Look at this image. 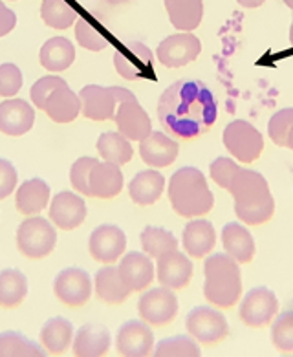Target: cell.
Listing matches in <instances>:
<instances>
[{
	"label": "cell",
	"instance_id": "f6af8a7d",
	"mask_svg": "<svg viewBox=\"0 0 293 357\" xmlns=\"http://www.w3.org/2000/svg\"><path fill=\"white\" fill-rule=\"evenodd\" d=\"M64 84H66V81L63 77H59V75H46V77L39 79L29 90V96H31V101H33L35 107L44 108V103H46L50 93L59 89V86H64Z\"/></svg>",
	"mask_w": 293,
	"mask_h": 357
},
{
	"label": "cell",
	"instance_id": "ab89813d",
	"mask_svg": "<svg viewBox=\"0 0 293 357\" xmlns=\"http://www.w3.org/2000/svg\"><path fill=\"white\" fill-rule=\"evenodd\" d=\"M75 39L79 46L90 50V52H101L108 46V39L93 24H90L87 19L77 17V24H75Z\"/></svg>",
	"mask_w": 293,
	"mask_h": 357
},
{
	"label": "cell",
	"instance_id": "7c38bea8",
	"mask_svg": "<svg viewBox=\"0 0 293 357\" xmlns=\"http://www.w3.org/2000/svg\"><path fill=\"white\" fill-rule=\"evenodd\" d=\"M277 312L278 301L273 291L259 286V288L249 289L244 295V301L240 303L239 315L244 321V324L251 328H259L271 323Z\"/></svg>",
	"mask_w": 293,
	"mask_h": 357
},
{
	"label": "cell",
	"instance_id": "52a82bcc",
	"mask_svg": "<svg viewBox=\"0 0 293 357\" xmlns=\"http://www.w3.org/2000/svg\"><path fill=\"white\" fill-rule=\"evenodd\" d=\"M137 312L142 321L152 326H163L174 321L178 313V298L171 288H154L149 289L140 297Z\"/></svg>",
	"mask_w": 293,
	"mask_h": 357
},
{
	"label": "cell",
	"instance_id": "7a4b0ae2",
	"mask_svg": "<svg viewBox=\"0 0 293 357\" xmlns=\"http://www.w3.org/2000/svg\"><path fill=\"white\" fill-rule=\"evenodd\" d=\"M230 192L234 200V213L244 224L260 225L273 216V195L260 172L240 169L231 181Z\"/></svg>",
	"mask_w": 293,
	"mask_h": 357
},
{
	"label": "cell",
	"instance_id": "2e32d148",
	"mask_svg": "<svg viewBox=\"0 0 293 357\" xmlns=\"http://www.w3.org/2000/svg\"><path fill=\"white\" fill-rule=\"evenodd\" d=\"M193 279V262L178 250L167 251L158 259V280L171 289H183Z\"/></svg>",
	"mask_w": 293,
	"mask_h": 357
},
{
	"label": "cell",
	"instance_id": "8fae6325",
	"mask_svg": "<svg viewBox=\"0 0 293 357\" xmlns=\"http://www.w3.org/2000/svg\"><path fill=\"white\" fill-rule=\"evenodd\" d=\"M200 39L189 31H183V33L171 35L161 40L156 50V57L167 68H181L193 63L200 55Z\"/></svg>",
	"mask_w": 293,
	"mask_h": 357
},
{
	"label": "cell",
	"instance_id": "b9f144b4",
	"mask_svg": "<svg viewBox=\"0 0 293 357\" xmlns=\"http://www.w3.org/2000/svg\"><path fill=\"white\" fill-rule=\"evenodd\" d=\"M239 171H240L239 163L233 162V160H230V158H225V156L216 158L215 162L209 165V174L211 178H213V181H215L216 185L222 187V189H225V191H230L231 181H233L234 174H236Z\"/></svg>",
	"mask_w": 293,
	"mask_h": 357
},
{
	"label": "cell",
	"instance_id": "f1b7e54d",
	"mask_svg": "<svg viewBox=\"0 0 293 357\" xmlns=\"http://www.w3.org/2000/svg\"><path fill=\"white\" fill-rule=\"evenodd\" d=\"M93 286H96V294L101 298L103 303L107 304H121L128 298V295L132 294L130 289L127 288V284L123 282L121 275H119V269L112 264H107L105 268H101L96 273V280H93Z\"/></svg>",
	"mask_w": 293,
	"mask_h": 357
},
{
	"label": "cell",
	"instance_id": "e575fe53",
	"mask_svg": "<svg viewBox=\"0 0 293 357\" xmlns=\"http://www.w3.org/2000/svg\"><path fill=\"white\" fill-rule=\"evenodd\" d=\"M140 240H142L143 251L151 259H160L163 253L178 248V240L171 231L163 229V227H154V225H146Z\"/></svg>",
	"mask_w": 293,
	"mask_h": 357
},
{
	"label": "cell",
	"instance_id": "44dd1931",
	"mask_svg": "<svg viewBox=\"0 0 293 357\" xmlns=\"http://www.w3.org/2000/svg\"><path fill=\"white\" fill-rule=\"evenodd\" d=\"M88 189L90 196L101 200H108L119 195L123 189V172L119 165L112 162L96 163L88 176Z\"/></svg>",
	"mask_w": 293,
	"mask_h": 357
},
{
	"label": "cell",
	"instance_id": "ba28073f",
	"mask_svg": "<svg viewBox=\"0 0 293 357\" xmlns=\"http://www.w3.org/2000/svg\"><path fill=\"white\" fill-rule=\"evenodd\" d=\"M186 326L189 335L202 344H215L230 333L224 315L209 306H196L195 310H190L186 319Z\"/></svg>",
	"mask_w": 293,
	"mask_h": 357
},
{
	"label": "cell",
	"instance_id": "836d02e7",
	"mask_svg": "<svg viewBox=\"0 0 293 357\" xmlns=\"http://www.w3.org/2000/svg\"><path fill=\"white\" fill-rule=\"evenodd\" d=\"M98 151L105 162H112L116 165H125L132 160L130 139L123 136L121 132H105L98 139Z\"/></svg>",
	"mask_w": 293,
	"mask_h": 357
},
{
	"label": "cell",
	"instance_id": "d6a6232c",
	"mask_svg": "<svg viewBox=\"0 0 293 357\" xmlns=\"http://www.w3.org/2000/svg\"><path fill=\"white\" fill-rule=\"evenodd\" d=\"M28 294V280L19 269L0 271V306L15 308L24 301Z\"/></svg>",
	"mask_w": 293,
	"mask_h": 357
},
{
	"label": "cell",
	"instance_id": "484cf974",
	"mask_svg": "<svg viewBox=\"0 0 293 357\" xmlns=\"http://www.w3.org/2000/svg\"><path fill=\"white\" fill-rule=\"evenodd\" d=\"M43 110L48 114L52 121L70 123L81 112V99L73 90H70L68 84H64L50 93Z\"/></svg>",
	"mask_w": 293,
	"mask_h": 357
},
{
	"label": "cell",
	"instance_id": "d6986e66",
	"mask_svg": "<svg viewBox=\"0 0 293 357\" xmlns=\"http://www.w3.org/2000/svg\"><path fill=\"white\" fill-rule=\"evenodd\" d=\"M117 269H119L123 282L127 284L130 291H143L154 280V264L146 253L130 251L123 257Z\"/></svg>",
	"mask_w": 293,
	"mask_h": 357
},
{
	"label": "cell",
	"instance_id": "8d00e7d4",
	"mask_svg": "<svg viewBox=\"0 0 293 357\" xmlns=\"http://www.w3.org/2000/svg\"><path fill=\"white\" fill-rule=\"evenodd\" d=\"M40 17L44 24L54 30H66L77 20V13L66 0H43Z\"/></svg>",
	"mask_w": 293,
	"mask_h": 357
},
{
	"label": "cell",
	"instance_id": "f35d334b",
	"mask_svg": "<svg viewBox=\"0 0 293 357\" xmlns=\"http://www.w3.org/2000/svg\"><path fill=\"white\" fill-rule=\"evenodd\" d=\"M271 342L280 352H293V310L283 312L273 321Z\"/></svg>",
	"mask_w": 293,
	"mask_h": 357
},
{
	"label": "cell",
	"instance_id": "277c9868",
	"mask_svg": "<svg viewBox=\"0 0 293 357\" xmlns=\"http://www.w3.org/2000/svg\"><path fill=\"white\" fill-rule=\"evenodd\" d=\"M204 295L218 308H231L242 295L239 262L227 253H215L204 264Z\"/></svg>",
	"mask_w": 293,
	"mask_h": 357
},
{
	"label": "cell",
	"instance_id": "816d5d0a",
	"mask_svg": "<svg viewBox=\"0 0 293 357\" xmlns=\"http://www.w3.org/2000/svg\"><path fill=\"white\" fill-rule=\"evenodd\" d=\"M286 147H288V149H292V151H293V128H292V130H290V136H288V145H286Z\"/></svg>",
	"mask_w": 293,
	"mask_h": 357
},
{
	"label": "cell",
	"instance_id": "8992f818",
	"mask_svg": "<svg viewBox=\"0 0 293 357\" xmlns=\"http://www.w3.org/2000/svg\"><path fill=\"white\" fill-rule=\"evenodd\" d=\"M224 147L234 160L251 163L259 160L264 151V137L251 123L234 119L224 128Z\"/></svg>",
	"mask_w": 293,
	"mask_h": 357
},
{
	"label": "cell",
	"instance_id": "6da1fadb",
	"mask_svg": "<svg viewBox=\"0 0 293 357\" xmlns=\"http://www.w3.org/2000/svg\"><path fill=\"white\" fill-rule=\"evenodd\" d=\"M215 96L202 81L180 79L161 93L158 118L167 134L176 139H195L216 121Z\"/></svg>",
	"mask_w": 293,
	"mask_h": 357
},
{
	"label": "cell",
	"instance_id": "f5cc1de1",
	"mask_svg": "<svg viewBox=\"0 0 293 357\" xmlns=\"http://www.w3.org/2000/svg\"><path fill=\"white\" fill-rule=\"evenodd\" d=\"M284 4L288 6L290 10H292V11H293V0H284Z\"/></svg>",
	"mask_w": 293,
	"mask_h": 357
},
{
	"label": "cell",
	"instance_id": "f546056e",
	"mask_svg": "<svg viewBox=\"0 0 293 357\" xmlns=\"http://www.w3.org/2000/svg\"><path fill=\"white\" fill-rule=\"evenodd\" d=\"M171 24L180 31H193L204 19V0H163Z\"/></svg>",
	"mask_w": 293,
	"mask_h": 357
},
{
	"label": "cell",
	"instance_id": "f907efd6",
	"mask_svg": "<svg viewBox=\"0 0 293 357\" xmlns=\"http://www.w3.org/2000/svg\"><path fill=\"white\" fill-rule=\"evenodd\" d=\"M105 2H108V4H112V6H117V4H125V2H128V0H105Z\"/></svg>",
	"mask_w": 293,
	"mask_h": 357
},
{
	"label": "cell",
	"instance_id": "4316f807",
	"mask_svg": "<svg viewBox=\"0 0 293 357\" xmlns=\"http://www.w3.org/2000/svg\"><path fill=\"white\" fill-rule=\"evenodd\" d=\"M50 200V185L40 178H31L26 180L22 185L17 189L15 196V206L17 211L26 216H33L48 206Z\"/></svg>",
	"mask_w": 293,
	"mask_h": 357
},
{
	"label": "cell",
	"instance_id": "bcb514c9",
	"mask_svg": "<svg viewBox=\"0 0 293 357\" xmlns=\"http://www.w3.org/2000/svg\"><path fill=\"white\" fill-rule=\"evenodd\" d=\"M17 189V171L8 160L0 158V200H4Z\"/></svg>",
	"mask_w": 293,
	"mask_h": 357
},
{
	"label": "cell",
	"instance_id": "cb8c5ba5",
	"mask_svg": "<svg viewBox=\"0 0 293 357\" xmlns=\"http://www.w3.org/2000/svg\"><path fill=\"white\" fill-rule=\"evenodd\" d=\"M181 242H183V248L190 257L202 259L207 253H211L216 244L215 225L209 220H204V218L190 220L183 229Z\"/></svg>",
	"mask_w": 293,
	"mask_h": 357
},
{
	"label": "cell",
	"instance_id": "ac0fdd59",
	"mask_svg": "<svg viewBox=\"0 0 293 357\" xmlns=\"http://www.w3.org/2000/svg\"><path fill=\"white\" fill-rule=\"evenodd\" d=\"M35 123L33 107L24 99H8L0 103V132L24 136Z\"/></svg>",
	"mask_w": 293,
	"mask_h": 357
},
{
	"label": "cell",
	"instance_id": "5bb4252c",
	"mask_svg": "<svg viewBox=\"0 0 293 357\" xmlns=\"http://www.w3.org/2000/svg\"><path fill=\"white\" fill-rule=\"evenodd\" d=\"M116 348L119 356L145 357L154 350V333L145 321H127L117 330Z\"/></svg>",
	"mask_w": 293,
	"mask_h": 357
},
{
	"label": "cell",
	"instance_id": "681fc988",
	"mask_svg": "<svg viewBox=\"0 0 293 357\" xmlns=\"http://www.w3.org/2000/svg\"><path fill=\"white\" fill-rule=\"evenodd\" d=\"M240 6H244V8H259L262 6L266 0H236Z\"/></svg>",
	"mask_w": 293,
	"mask_h": 357
},
{
	"label": "cell",
	"instance_id": "83f0119b",
	"mask_svg": "<svg viewBox=\"0 0 293 357\" xmlns=\"http://www.w3.org/2000/svg\"><path fill=\"white\" fill-rule=\"evenodd\" d=\"M165 189V178L158 171H142L132 178L128 185V195L137 206H152L160 200Z\"/></svg>",
	"mask_w": 293,
	"mask_h": 357
},
{
	"label": "cell",
	"instance_id": "c3c4849f",
	"mask_svg": "<svg viewBox=\"0 0 293 357\" xmlns=\"http://www.w3.org/2000/svg\"><path fill=\"white\" fill-rule=\"evenodd\" d=\"M112 93L116 98L117 103H127V101H136V96L127 89H121V86H112Z\"/></svg>",
	"mask_w": 293,
	"mask_h": 357
},
{
	"label": "cell",
	"instance_id": "603a6c76",
	"mask_svg": "<svg viewBox=\"0 0 293 357\" xmlns=\"http://www.w3.org/2000/svg\"><path fill=\"white\" fill-rule=\"evenodd\" d=\"M110 350V332L99 323H88L77 330L73 341V356L99 357Z\"/></svg>",
	"mask_w": 293,
	"mask_h": 357
},
{
	"label": "cell",
	"instance_id": "74e56055",
	"mask_svg": "<svg viewBox=\"0 0 293 357\" xmlns=\"http://www.w3.org/2000/svg\"><path fill=\"white\" fill-rule=\"evenodd\" d=\"M152 354L156 357H200L202 350L189 335H176L158 342Z\"/></svg>",
	"mask_w": 293,
	"mask_h": 357
},
{
	"label": "cell",
	"instance_id": "5b68a950",
	"mask_svg": "<svg viewBox=\"0 0 293 357\" xmlns=\"http://www.w3.org/2000/svg\"><path fill=\"white\" fill-rule=\"evenodd\" d=\"M57 244L55 227L43 216L26 218L17 229V248L28 259H44Z\"/></svg>",
	"mask_w": 293,
	"mask_h": 357
},
{
	"label": "cell",
	"instance_id": "db71d44e",
	"mask_svg": "<svg viewBox=\"0 0 293 357\" xmlns=\"http://www.w3.org/2000/svg\"><path fill=\"white\" fill-rule=\"evenodd\" d=\"M290 40H292V45H293V22H292V28H290Z\"/></svg>",
	"mask_w": 293,
	"mask_h": 357
},
{
	"label": "cell",
	"instance_id": "ffe728a7",
	"mask_svg": "<svg viewBox=\"0 0 293 357\" xmlns=\"http://www.w3.org/2000/svg\"><path fill=\"white\" fill-rule=\"evenodd\" d=\"M79 99H81V112L84 118L93 121H107L116 116L117 101L110 89L88 84L79 92Z\"/></svg>",
	"mask_w": 293,
	"mask_h": 357
},
{
	"label": "cell",
	"instance_id": "7dc6e473",
	"mask_svg": "<svg viewBox=\"0 0 293 357\" xmlns=\"http://www.w3.org/2000/svg\"><path fill=\"white\" fill-rule=\"evenodd\" d=\"M17 24V15L0 0V37L11 33Z\"/></svg>",
	"mask_w": 293,
	"mask_h": 357
},
{
	"label": "cell",
	"instance_id": "1f68e13d",
	"mask_svg": "<svg viewBox=\"0 0 293 357\" xmlns=\"http://www.w3.org/2000/svg\"><path fill=\"white\" fill-rule=\"evenodd\" d=\"M73 339V326L68 319L54 317L40 330V342L50 354H64Z\"/></svg>",
	"mask_w": 293,
	"mask_h": 357
},
{
	"label": "cell",
	"instance_id": "d4e9b609",
	"mask_svg": "<svg viewBox=\"0 0 293 357\" xmlns=\"http://www.w3.org/2000/svg\"><path fill=\"white\" fill-rule=\"evenodd\" d=\"M222 244L225 253L233 257L239 264H248L255 257V240L244 225L230 222L222 229Z\"/></svg>",
	"mask_w": 293,
	"mask_h": 357
},
{
	"label": "cell",
	"instance_id": "9c48e42d",
	"mask_svg": "<svg viewBox=\"0 0 293 357\" xmlns=\"http://www.w3.org/2000/svg\"><path fill=\"white\" fill-rule=\"evenodd\" d=\"M152 64H154V54L149 46L137 40L117 48L114 54V66L117 74L127 81L152 77Z\"/></svg>",
	"mask_w": 293,
	"mask_h": 357
},
{
	"label": "cell",
	"instance_id": "4dcf8cb0",
	"mask_svg": "<svg viewBox=\"0 0 293 357\" xmlns=\"http://www.w3.org/2000/svg\"><path fill=\"white\" fill-rule=\"evenodd\" d=\"M75 61V48L64 37H52L40 48V64L48 72H63Z\"/></svg>",
	"mask_w": 293,
	"mask_h": 357
},
{
	"label": "cell",
	"instance_id": "e0dca14e",
	"mask_svg": "<svg viewBox=\"0 0 293 357\" xmlns=\"http://www.w3.org/2000/svg\"><path fill=\"white\" fill-rule=\"evenodd\" d=\"M114 121L117 125V130L130 142H142L152 132L151 118L146 116L142 105L137 103V99L119 103Z\"/></svg>",
	"mask_w": 293,
	"mask_h": 357
},
{
	"label": "cell",
	"instance_id": "30bf717a",
	"mask_svg": "<svg viewBox=\"0 0 293 357\" xmlns=\"http://www.w3.org/2000/svg\"><path fill=\"white\" fill-rule=\"evenodd\" d=\"M54 291L57 298L70 308H79L92 297V279L81 268H66L55 277Z\"/></svg>",
	"mask_w": 293,
	"mask_h": 357
},
{
	"label": "cell",
	"instance_id": "7bdbcfd3",
	"mask_svg": "<svg viewBox=\"0 0 293 357\" xmlns=\"http://www.w3.org/2000/svg\"><path fill=\"white\" fill-rule=\"evenodd\" d=\"M98 163V160L93 158H79L77 162L73 163L72 169H70V181H72V187L81 195L90 196V189H88V176L92 172L93 165Z\"/></svg>",
	"mask_w": 293,
	"mask_h": 357
},
{
	"label": "cell",
	"instance_id": "3957f363",
	"mask_svg": "<svg viewBox=\"0 0 293 357\" xmlns=\"http://www.w3.org/2000/svg\"><path fill=\"white\" fill-rule=\"evenodd\" d=\"M169 202L176 215L183 218H196L213 209L215 196L207 180L195 167H181L169 181Z\"/></svg>",
	"mask_w": 293,
	"mask_h": 357
},
{
	"label": "cell",
	"instance_id": "60d3db41",
	"mask_svg": "<svg viewBox=\"0 0 293 357\" xmlns=\"http://www.w3.org/2000/svg\"><path fill=\"white\" fill-rule=\"evenodd\" d=\"M293 128V108H284L278 110L277 114L271 116L268 123V134L271 142L278 147H286L288 145L290 130Z\"/></svg>",
	"mask_w": 293,
	"mask_h": 357
},
{
	"label": "cell",
	"instance_id": "7402d4cb",
	"mask_svg": "<svg viewBox=\"0 0 293 357\" xmlns=\"http://www.w3.org/2000/svg\"><path fill=\"white\" fill-rule=\"evenodd\" d=\"M140 145V156L146 165L156 167H169L176 162L178 158V143L171 136L163 132H151L145 139H142Z\"/></svg>",
	"mask_w": 293,
	"mask_h": 357
},
{
	"label": "cell",
	"instance_id": "d590c367",
	"mask_svg": "<svg viewBox=\"0 0 293 357\" xmlns=\"http://www.w3.org/2000/svg\"><path fill=\"white\" fill-rule=\"evenodd\" d=\"M46 350L19 332L0 333V357H43Z\"/></svg>",
	"mask_w": 293,
	"mask_h": 357
},
{
	"label": "cell",
	"instance_id": "4fadbf2b",
	"mask_svg": "<svg viewBox=\"0 0 293 357\" xmlns=\"http://www.w3.org/2000/svg\"><path fill=\"white\" fill-rule=\"evenodd\" d=\"M88 250L93 260L112 264L127 250V235L117 225L103 224L92 231L88 238Z\"/></svg>",
	"mask_w": 293,
	"mask_h": 357
},
{
	"label": "cell",
	"instance_id": "ee69618b",
	"mask_svg": "<svg viewBox=\"0 0 293 357\" xmlns=\"http://www.w3.org/2000/svg\"><path fill=\"white\" fill-rule=\"evenodd\" d=\"M22 89V72L11 63L0 64V98H13Z\"/></svg>",
	"mask_w": 293,
	"mask_h": 357
},
{
	"label": "cell",
	"instance_id": "9a60e30c",
	"mask_svg": "<svg viewBox=\"0 0 293 357\" xmlns=\"http://www.w3.org/2000/svg\"><path fill=\"white\" fill-rule=\"evenodd\" d=\"M87 218V206L81 196L72 191L59 192L50 206V220L64 231L77 229Z\"/></svg>",
	"mask_w": 293,
	"mask_h": 357
}]
</instances>
